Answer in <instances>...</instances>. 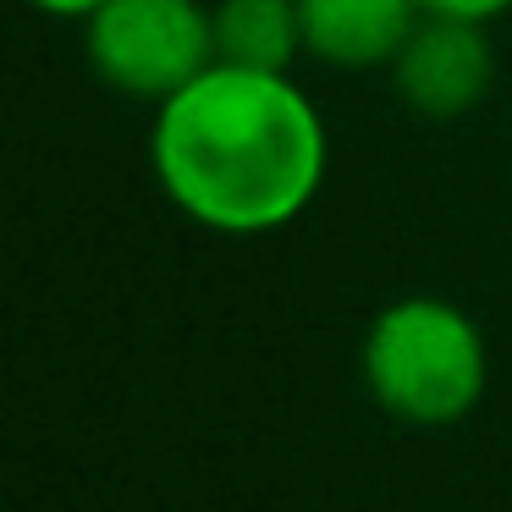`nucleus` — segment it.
<instances>
[{
  "label": "nucleus",
  "instance_id": "f03ea898",
  "mask_svg": "<svg viewBox=\"0 0 512 512\" xmlns=\"http://www.w3.org/2000/svg\"><path fill=\"white\" fill-rule=\"evenodd\" d=\"M364 386L391 419L441 430L479 408L490 353L468 309L452 298H397L364 331Z\"/></svg>",
  "mask_w": 512,
  "mask_h": 512
},
{
  "label": "nucleus",
  "instance_id": "423d86ee",
  "mask_svg": "<svg viewBox=\"0 0 512 512\" xmlns=\"http://www.w3.org/2000/svg\"><path fill=\"white\" fill-rule=\"evenodd\" d=\"M215 61L259 72H292L303 56L298 0H215Z\"/></svg>",
  "mask_w": 512,
  "mask_h": 512
},
{
  "label": "nucleus",
  "instance_id": "7ed1b4c3",
  "mask_svg": "<svg viewBox=\"0 0 512 512\" xmlns=\"http://www.w3.org/2000/svg\"><path fill=\"white\" fill-rule=\"evenodd\" d=\"M83 56L116 94L160 105L215 67V12L204 0H105L83 23Z\"/></svg>",
  "mask_w": 512,
  "mask_h": 512
},
{
  "label": "nucleus",
  "instance_id": "20e7f679",
  "mask_svg": "<svg viewBox=\"0 0 512 512\" xmlns=\"http://www.w3.org/2000/svg\"><path fill=\"white\" fill-rule=\"evenodd\" d=\"M391 83H397L402 105L430 122H452L468 116L496 83V45H490V23H468V17H419L408 45L391 61Z\"/></svg>",
  "mask_w": 512,
  "mask_h": 512
},
{
  "label": "nucleus",
  "instance_id": "0eeeda50",
  "mask_svg": "<svg viewBox=\"0 0 512 512\" xmlns=\"http://www.w3.org/2000/svg\"><path fill=\"white\" fill-rule=\"evenodd\" d=\"M419 12L430 17H468V23H496L512 12V0H419Z\"/></svg>",
  "mask_w": 512,
  "mask_h": 512
},
{
  "label": "nucleus",
  "instance_id": "f257e3e1",
  "mask_svg": "<svg viewBox=\"0 0 512 512\" xmlns=\"http://www.w3.org/2000/svg\"><path fill=\"white\" fill-rule=\"evenodd\" d=\"M331 133L292 72L215 61L149 122V171L193 226L265 237L292 226L325 188Z\"/></svg>",
  "mask_w": 512,
  "mask_h": 512
},
{
  "label": "nucleus",
  "instance_id": "39448f33",
  "mask_svg": "<svg viewBox=\"0 0 512 512\" xmlns=\"http://www.w3.org/2000/svg\"><path fill=\"white\" fill-rule=\"evenodd\" d=\"M303 56L336 72L391 67L419 28V0H298Z\"/></svg>",
  "mask_w": 512,
  "mask_h": 512
},
{
  "label": "nucleus",
  "instance_id": "6e6552de",
  "mask_svg": "<svg viewBox=\"0 0 512 512\" xmlns=\"http://www.w3.org/2000/svg\"><path fill=\"white\" fill-rule=\"evenodd\" d=\"M28 6H34V12H45V17H61V23H89L105 0H28Z\"/></svg>",
  "mask_w": 512,
  "mask_h": 512
}]
</instances>
